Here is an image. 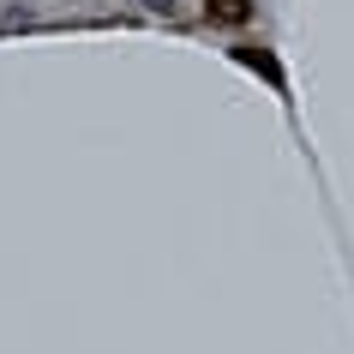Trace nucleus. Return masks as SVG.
Instances as JSON below:
<instances>
[{"mask_svg": "<svg viewBox=\"0 0 354 354\" xmlns=\"http://www.w3.org/2000/svg\"><path fill=\"white\" fill-rule=\"evenodd\" d=\"M205 12L216 24H246L252 19V0H205Z\"/></svg>", "mask_w": 354, "mask_h": 354, "instance_id": "1", "label": "nucleus"}, {"mask_svg": "<svg viewBox=\"0 0 354 354\" xmlns=\"http://www.w3.org/2000/svg\"><path fill=\"white\" fill-rule=\"evenodd\" d=\"M241 60H246V66H259V73L270 78V84H282V73H277V60L264 55V48H241Z\"/></svg>", "mask_w": 354, "mask_h": 354, "instance_id": "2", "label": "nucleus"}, {"mask_svg": "<svg viewBox=\"0 0 354 354\" xmlns=\"http://www.w3.org/2000/svg\"><path fill=\"white\" fill-rule=\"evenodd\" d=\"M145 6H150V12H162V19L174 12V0H145Z\"/></svg>", "mask_w": 354, "mask_h": 354, "instance_id": "3", "label": "nucleus"}]
</instances>
